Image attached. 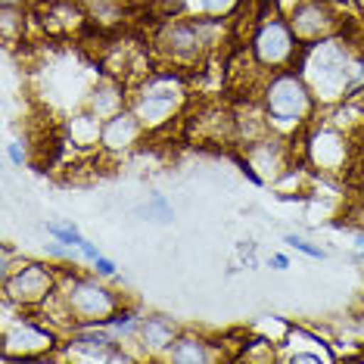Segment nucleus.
Masks as SVG:
<instances>
[{
  "label": "nucleus",
  "instance_id": "nucleus-1",
  "mask_svg": "<svg viewBox=\"0 0 364 364\" xmlns=\"http://www.w3.org/2000/svg\"><path fill=\"white\" fill-rule=\"evenodd\" d=\"M228 22L218 16H175L162 19L150 38V53L159 65H171L181 72L203 69L215 53L221 50V41L228 38Z\"/></svg>",
  "mask_w": 364,
  "mask_h": 364
},
{
  "label": "nucleus",
  "instance_id": "nucleus-2",
  "mask_svg": "<svg viewBox=\"0 0 364 364\" xmlns=\"http://www.w3.org/2000/svg\"><path fill=\"white\" fill-rule=\"evenodd\" d=\"M364 56H352L346 35L305 44L302 56L296 63V72L309 81V87L318 97L321 109L343 103L346 97L358 94V85L364 81Z\"/></svg>",
  "mask_w": 364,
  "mask_h": 364
},
{
  "label": "nucleus",
  "instance_id": "nucleus-3",
  "mask_svg": "<svg viewBox=\"0 0 364 364\" xmlns=\"http://www.w3.org/2000/svg\"><path fill=\"white\" fill-rule=\"evenodd\" d=\"M125 305L122 293L106 284L100 274H81L75 268H63L60 277V293L47 305L44 318L60 327V318L65 321V333L78 324H106L115 311Z\"/></svg>",
  "mask_w": 364,
  "mask_h": 364
},
{
  "label": "nucleus",
  "instance_id": "nucleus-4",
  "mask_svg": "<svg viewBox=\"0 0 364 364\" xmlns=\"http://www.w3.org/2000/svg\"><path fill=\"white\" fill-rule=\"evenodd\" d=\"M259 103L264 109L271 131L284 137H299L302 131H309L321 115V103L314 97V90L309 87L296 69L284 72H271L259 87Z\"/></svg>",
  "mask_w": 364,
  "mask_h": 364
},
{
  "label": "nucleus",
  "instance_id": "nucleus-5",
  "mask_svg": "<svg viewBox=\"0 0 364 364\" xmlns=\"http://www.w3.org/2000/svg\"><path fill=\"white\" fill-rule=\"evenodd\" d=\"M131 109L146 128V134H162L175 125L178 119L187 115L190 106V85L187 72L159 65V69L146 72L144 78L131 87Z\"/></svg>",
  "mask_w": 364,
  "mask_h": 364
},
{
  "label": "nucleus",
  "instance_id": "nucleus-6",
  "mask_svg": "<svg viewBox=\"0 0 364 364\" xmlns=\"http://www.w3.org/2000/svg\"><path fill=\"white\" fill-rule=\"evenodd\" d=\"M246 50L271 75V72L296 69V63L302 56V41L296 38L287 16L271 0H264L262 10L252 16V31L246 38Z\"/></svg>",
  "mask_w": 364,
  "mask_h": 364
},
{
  "label": "nucleus",
  "instance_id": "nucleus-7",
  "mask_svg": "<svg viewBox=\"0 0 364 364\" xmlns=\"http://www.w3.org/2000/svg\"><path fill=\"white\" fill-rule=\"evenodd\" d=\"M63 333L41 311H19V318L4 321L0 333V361H53L60 358Z\"/></svg>",
  "mask_w": 364,
  "mask_h": 364
},
{
  "label": "nucleus",
  "instance_id": "nucleus-8",
  "mask_svg": "<svg viewBox=\"0 0 364 364\" xmlns=\"http://www.w3.org/2000/svg\"><path fill=\"white\" fill-rule=\"evenodd\" d=\"M63 268H53L50 262L19 259L16 268L4 274V302L16 311H44L60 293Z\"/></svg>",
  "mask_w": 364,
  "mask_h": 364
},
{
  "label": "nucleus",
  "instance_id": "nucleus-9",
  "mask_svg": "<svg viewBox=\"0 0 364 364\" xmlns=\"http://www.w3.org/2000/svg\"><path fill=\"white\" fill-rule=\"evenodd\" d=\"M349 134H343L339 128H333L330 122H314L309 131L299 134L302 144V162L309 168H318L321 175H336L349 165Z\"/></svg>",
  "mask_w": 364,
  "mask_h": 364
},
{
  "label": "nucleus",
  "instance_id": "nucleus-10",
  "mask_svg": "<svg viewBox=\"0 0 364 364\" xmlns=\"http://www.w3.org/2000/svg\"><path fill=\"white\" fill-rule=\"evenodd\" d=\"M289 26H293L296 38L305 44H318V41L346 35V13L339 4H327V0H299L293 10L287 13Z\"/></svg>",
  "mask_w": 364,
  "mask_h": 364
},
{
  "label": "nucleus",
  "instance_id": "nucleus-11",
  "mask_svg": "<svg viewBox=\"0 0 364 364\" xmlns=\"http://www.w3.org/2000/svg\"><path fill=\"white\" fill-rule=\"evenodd\" d=\"M146 137H150V134H146V128L140 125V119L134 115V109L125 106L122 112H115V115H109V119L103 122L100 146H97V150L106 153V156H128V153H134Z\"/></svg>",
  "mask_w": 364,
  "mask_h": 364
},
{
  "label": "nucleus",
  "instance_id": "nucleus-12",
  "mask_svg": "<svg viewBox=\"0 0 364 364\" xmlns=\"http://www.w3.org/2000/svg\"><path fill=\"white\" fill-rule=\"evenodd\" d=\"M280 346H287V352H280V361L287 364H321V361L333 364L339 358L314 330H305V327H287Z\"/></svg>",
  "mask_w": 364,
  "mask_h": 364
},
{
  "label": "nucleus",
  "instance_id": "nucleus-13",
  "mask_svg": "<svg viewBox=\"0 0 364 364\" xmlns=\"http://www.w3.org/2000/svg\"><path fill=\"white\" fill-rule=\"evenodd\" d=\"M128 103H131V87L122 78L109 75V72H100L97 81L90 85V94H87V100H85V109L94 112L100 122H106L109 115L125 109Z\"/></svg>",
  "mask_w": 364,
  "mask_h": 364
},
{
  "label": "nucleus",
  "instance_id": "nucleus-14",
  "mask_svg": "<svg viewBox=\"0 0 364 364\" xmlns=\"http://www.w3.org/2000/svg\"><path fill=\"white\" fill-rule=\"evenodd\" d=\"M181 327L175 318L168 314H144V324H140V333L134 343L140 346V358H156L162 361L165 352L171 349V343L178 339Z\"/></svg>",
  "mask_w": 364,
  "mask_h": 364
},
{
  "label": "nucleus",
  "instance_id": "nucleus-15",
  "mask_svg": "<svg viewBox=\"0 0 364 364\" xmlns=\"http://www.w3.org/2000/svg\"><path fill=\"white\" fill-rule=\"evenodd\" d=\"M221 358H225V352L215 349V343L209 336L193 333V330H181L162 361H171V364H212V361H221Z\"/></svg>",
  "mask_w": 364,
  "mask_h": 364
},
{
  "label": "nucleus",
  "instance_id": "nucleus-16",
  "mask_svg": "<svg viewBox=\"0 0 364 364\" xmlns=\"http://www.w3.org/2000/svg\"><path fill=\"white\" fill-rule=\"evenodd\" d=\"M35 26L31 22V10L22 4H0V28H4V44L10 47H19L26 44V28Z\"/></svg>",
  "mask_w": 364,
  "mask_h": 364
},
{
  "label": "nucleus",
  "instance_id": "nucleus-17",
  "mask_svg": "<svg viewBox=\"0 0 364 364\" xmlns=\"http://www.w3.org/2000/svg\"><path fill=\"white\" fill-rule=\"evenodd\" d=\"M140 324H144V314H140L137 309H131L128 302L122 305V309L115 311L109 321H106V327H109L112 333L122 339V343H134L137 333H140Z\"/></svg>",
  "mask_w": 364,
  "mask_h": 364
},
{
  "label": "nucleus",
  "instance_id": "nucleus-18",
  "mask_svg": "<svg viewBox=\"0 0 364 364\" xmlns=\"http://www.w3.org/2000/svg\"><path fill=\"white\" fill-rule=\"evenodd\" d=\"M140 215H146V218H153V221H162V225H168V221L175 218V209H171V203L165 200L162 193H153V196H150V203L140 205Z\"/></svg>",
  "mask_w": 364,
  "mask_h": 364
},
{
  "label": "nucleus",
  "instance_id": "nucleus-19",
  "mask_svg": "<svg viewBox=\"0 0 364 364\" xmlns=\"http://www.w3.org/2000/svg\"><path fill=\"white\" fill-rule=\"evenodd\" d=\"M47 234H50L53 240H60V243H65V246H72V250L85 240L81 230L72 225V221H47Z\"/></svg>",
  "mask_w": 364,
  "mask_h": 364
},
{
  "label": "nucleus",
  "instance_id": "nucleus-20",
  "mask_svg": "<svg viewBox=\"0 0 364 364\" xmlns=\"http://www.w3.org/2000/svg\"><path fill=\"white\" fill-rule=\"evenodd\" d=\"M246 0H203V13L205 16H218V19H230L234 13L243 10Z\"/></svg>",
  "mask_w": 364,
  "mask_h": 364
},
{
  "label": "nucleus",
  "instance_id": "nucleus-21",
  "mask_svg": "<svg viewBox=\"0 0 364 364\" xmlns=\"http://www.w3.org/2000/svg\"><path fill=\"white\" fill-rule=\"evenodd\" d=\"M284 243L289 246V250H296V252H305L309 259H318V262H324V259H327V250L314 246L311 240H305V237H299V234H287V237H284Z\"/></svg>",
  "mask_w": 364,
  "mask_h": 364
},
{
  "label": "nucleus",
  "instance_id": "nucleus-22",
  "mask_svg": "<svg viewBox=\"0 0 364 364\" xmlns=\"http://www.w3.org/2000/svg\"><path fill=\"white\" fill-rule=\"evenodd\" d=\"M6 156H10V162L16 165V168H26L28 165V144L10 137V144H6Z\"/></svg>",
  "mask_w": 364,
  "mask_h": 364
},
{
  "label": "nucleus",
  "instance_id": "nucleus-23",
  "mask_svg": "<svg viewBox=\"0 0 364 364\" xmlns=\"http://www.w3.org/2000/svg\"><path fill=\"white\" fill-rule=\"evenodd\" d=\"M237 255H240V262H246L250 268H255V243L252 240H237Z\"/></svg>",
  "mask_w": 364,
  "mask_h": 364
},
{
  "label": "nucleus",
  "instance_id": "nucleus-24",
  "mask_svg": "<svg viewBox=\"0 0 364 364\" xmlns=\"http://www.w3.org/2000/svg\"><path fill=\"white\" fill-rule=\"evenodd\" d=\"M115 271H119V264H115L112 259H106V255H100V259L94 262V274H100V277H115Z\"/></svg>",
  "mask_w": 364,
  "mask_h": 364
},
{
  "label": "nucleus",
  "instance_id": "nucleus-25",
  "mask_svg": "<svg viewBox=\"0 0 364 364\" xmlns=\"http://www.w3.org/2000/svg\"><path fill=\"white\" fill-rule=\"evenodd\" d=\"M75 252H78V255H81V259H85V262H90V264H94V262H97V259H100V255H103V252L97 250L94 243H90V240H81V243L75 246Z\"/></svg>",
  "mask_w": 364,
  "mask_h": 364
},
{
  "label": "nucleus",
  "instance_id": "nucleus-26",
  "mask_svg": "<svg viewBox=\"0 0 364 364\" xmlns=\"http://www.w3.org/2000/svg\"><path fill=\"white\" fill-rule=\"evenodd\" d=\"M268 264H271L274 271H287V268H289V259H287V255H280V252H274V255L268 259Z\"/></svg>",
  "mask_w": 364,
  "mask_h": 364
},
{
  "label": "nucleus",
  "instance_id": "nucleus-27",
  "mask_svg": "<svg viewBox=\"0 0 364 364\" xmlns=\"http://www.w3.org/2000/svg\"><path fill=\"white\" fill-rule=\"evenodd\" d=\"M327 4H336V0H327Z\"/></svg>",
  "mask_w": 364,
  "mask_h": 364
}]
</instances>
